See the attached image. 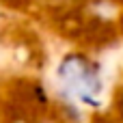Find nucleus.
Instances as JSON below:
<instances>
[{
    "mask_svg": "<svg viewBox=\"0 0 123 123\" xmlns=\"http://www.w3.org/2000/svg\"><path fill=\"white\" fill-rule=\"evenodd\" d=\"M58 82L65 95L74 97L80 104L97 106L102 97V76L95 63L86 56L69 54L58 65Z\"/></svg>",
    "mask_w": 123,
    "mask_h": 123,
    "instance_id": "nucleus-1",
    "label": "nucleus"
}]
</instances>
